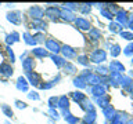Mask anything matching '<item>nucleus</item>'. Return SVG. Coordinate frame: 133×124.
Instances as JSON below:
<instances>
[{"instance_id":"obj_23","label":"nucleus","mask_w":133,"mask_h":124,"mask_svg":"<svg viewBox=\"0 0 133 124\" xmlns=\"http://www.w3.org/2000/svg\"><path fill=\"white\" fill-rule=\"evenodd\" d=\"M90 35L93 36V39H94V40L100 39V32H98V30H96V29H91V30H90Z\"/></svg>"},{"instance_id":"obj_26","label":"nucleus","mask_w":133,"mask_h":124,"mask_svg":"<svg viewBox=\"0 0 133 124\" xmlns=\"http://www.w3.org/2000/svg\"><path fill=\"white\" fill-rule=\"evenodd\" d=\"M101 12H103V15L105 17V18H108V19H112V12L107 11V10H103Z\"/></svg>"},{"instance_id":"obj_21","label":"nucleus","mask_w":133,"mask_h":124,"mask_svg":"<svg viewBox=\"0 0 133 124\" xmlns=\"http://www.w3.org/2000/svg\"><path fill=\"white\" fill-rule=\"evenodd\" d=\"M110 29L112 32H121V25L119 24H111L110 25Z\"/></svg>"},{"instance_id":"obj_16","label":"nucleus","mask_w":133,"mask_h":124,"mask_svg":"<svg viewBox=\"0 0 133 124\" xmlns=\"http://www.w3.org/2000/svg\"><path fill=\"white\" fill-rule=\"evenodd\" d=\"M86 80L89 81V83H91V84H97V83H100V79L97 76H93V74H89Z\"/></svg>"},{"instance_id":"obj_32","label":"nucleus","mask_w":133,"mask_h":124,"mask_svg":"<svg viewBox=\"0 0 133 124\" xmlns=\"http://www.w3.org/2000/svg\"><path fill=\"white\" fill-rule=\"evenodd\" d=\"M97 72H100L101 74H105V73H107V69H105V68H101V69L98 68V69H97Z\"/></svg>"},{"instance_id":"obj_17","label":"nucleus","mask_w":133,"mask_h":124,"mask_svg":"<svg viewBox=\"0 0 133 124\" xmlns=\"http://www.w3.org/2000/svg\"><path fill=\"white\" fill-rule=\"evenodd\" d=\"M33 54H35V55H37V57H46V55H47V52H46L43 48H36V50H33Z\"/></svg>"},{"instance_id":"obj_22","label":"nucleus","mask_w":133,"mask_h":124,"mask_svg":"<svg viewBox=\"0 0 133 124\" xmlns=\"http://www.w3.org/2000/svg\"><path fill=\"white\" fill-rule=\"evenodd\" d=\"M60 106H61V107H66V106H68V98H66V97H62V98L60 99Z\"/></svg>"},{"instance_id":"obj_20","label":"nucleus","mask_w":133,"mask_h":124,"mask_svg":"<svg viewBox=\"0 0 133 124\" xmlns=\"http://www.w3.org/2000/svg\"><path fill=\"white\" fill-rule=\"evenodd\" d=\"M97 103L101 107H107V105H108V98H101V99H98L97 101Z\"/></svg>"},{"instance_id":"obj_2","label":"nucleus","mask_w":133,"mask_h":124,"mask_svg":"<svg viewBox=\"0 0 133 124\" xmlns=\"http://www.w3.org/2000/svg\"><path fill=\"white\" fill-rule=\"evenodd\" d=\"M46 47H47V50H50V51H53V52H56V54L61 51L60 44H58L56 40H53V39H49L47 41H46Z\"/></svg>"},{"instance_id":"obj_7","label":"nucleus","mask_w":133,"mask_h":124,"mask_svg":"<svg viewBox=\"0 0 133 124\" xmlns=\"http://www.w3.org/2000/svg\"><path fill=\"white\" fill-rule=\"evenodd\" d=\"M0 73L4 76H11L12 74V68L8 64H2L0 65Z\"/></svg>"},{"instance_id":"obj_29","label":"nucleus","mask_w":133,"mask_h":124,"mask_svg":"<svg viewBox=\"0 0 133 124\" xmlns=\"http://www.w3.org/2000/svg\"><path fill=\"white\" fill-rule=\"evenodd\" d=\"M132 51H133V44L128 45V47H126V51H125V52H126V54H130Z\"/></svg>"},{"instance_id":"obj_33","label":"nucleus","mask_w":133,"mask_h":124,"mask_svg":"<svg viewBox=\"0 0 133 124\" xmlns=\"http://www.w3.org/2000/svg\"><path fill=\"white\" fill-rule=\"evenodd\" d=\"M128 124H133V120H130V121H129Z\"/></svg>"},{"instance_id":"obj_5","label":"nucleus","mask_w":133,"mask_h":124,"mask_svg":"<svg viewBox=\"0 0 133 124\" xmlns=\"http://www.w3.org/2000/svg\"><path fill=\"white\" fill-rule=\"evenodd\" d=\"M75 24H76V26L79 29H82V30H89V29H90L89 21H86L85 18H78L76 21H75Z\"/></svg>"},{"instance_id":"obj_12","label":"nucleus","mask_w":133,"mask_h":124,"mask_svg":"<svg viewBox=\"0 0 133 124\" xmlns=\"http://www.w3.org/2000/svg\"><path fill=\"white\" fill-rule=\"evenodd\" d=\"M32 65H33V61L31 59V58H28V59H25L24 61V69L26 70L28 73H31V70H32Z\"/></svg>"},{"instance_id":"obj_19","label":"nucleus","mask_w":133,"mask_h":124,"mask_svg":"<svg viewBox=\"0 0 133 124\" xmlns=\"http://www.w3.org/2000/svg\"><path fill=\"white\" fill-rule=\"evenodd\" d=\"M72 97H74L75 101H83V99H85V95H83L82 92H74Z\"/></svg>"},{"instance_id":"obj_15","label":"nucleus","mask_w":133,"mask_h":124,"mask_svg":"<svg viewBox=\"0 0 133 124\" xmlns=\"http://www.w3.org/2000/svg\"><path fill=\"white\" fill-rule=\"evenodd\" d=\"M2 110L4 112V114H6L7 117H11V116H12V110H11L10 107L7 106V105H4V103L2 105Z\"/></svg>"},{"instance_id":"obj_30","label":"nucleus","mask_w":133,"mask_h":124,"mask_svg":"<svg viewBox=\"0 0 133 124\" xmlns=\"http://www.w3.org/2000/svg\"><path fill=\"white\" fill-rule=\"evenodd\" d=\"M29 98H32V99H37V98H39V95H37L36 92H31V94H29Z\"/></svg>"},{"instance_id":"obj_4","label":"nucleus","mask_w":133,"mask_h":124,"mask_svg":"<svg viewBox=\"0 0 133 124\" xmlns=\"http://www.w3.org/2000/svg\"><path fill=\"white\" fill-rule=\"evenodd\" d=\"M7 19L11 21V22L15 24V25H19V24H21V12H19V11L10 12V14L7 15Z\"/></svg>"},{"instance_id":"obj_3","label":"nucleus","mask_w":133,"mask_h":124,"mask_svg":"<svg viewBox=\"0 0 133 124\" xmlns=\"http://www.w3.org/2000/svg\"><path fill=\"white\" fill-rule=\"evenodd\" d=\"M44 15L49 17V18H51V19H56V18H58V17L61 15V11L58 10L57 7H49L47 10L44 11Z\"/></svg>"},{"instance_id":"obj_13","label":"nucleus","mask_w":133,"mask_h":124,"mask_svg":"<svg viewBox=\"0 0 133 124\" xmlns=\"http://www.w3.org/2000/svg\"><path fill=\"white\" fill-rule=\"evenodd\" d=\"M29 80L32 84H39L40 83V76L37 73H29Z\"/></svg>"},{"instance_id":"obj_28","label":"nucleus","mask_w":133,"mask_h":124,"mask_svg":"<svg viewBox=\"0 0 133 124\" xmlns=\"http://www.w3.org/2000/svg\"><path fill=\"white\" fill-rule=\"evenodd\" d=\"M79 62H81L82 65H86L87 61H86V57H79Z\"/></svg>"},{"instance_id":"obj_8","label":"nucleus","mask_w":133,"mask_h":124,"mask_svg":"<svg viewBox=\"0 0 133 124\" xmlns=\"http://www.w3.org/2000/svg\"><path fill=\"white\" fill-rule=\"evenodd\" d=\"M91 92H93L96 97H103V95L105 94V88H104L103 86H100V84H96L93 88H91Z\"/></svg>"},{"instance_id":"obj_18","label":"nucleus","mask_w":133,"mask_h":124,"mask_svg":"<svg viewBox=\"0 0 133 124\" xmlns=\"http://www.w3.org/2000/svg\"><path fill=\"white\" fill-rule=\"evenodd\" d=\"M74 83H75V86H79V87H85V86H86V84H85V79H83V77L75 79Z\"/></svg>"},{"instance_id":"obj_24","label":"nucleus","mask_w":133,"mask_h":124,"mask_svg":"<svg viewBox=\"0 0 133 124\" xmlns=\"http://www.w3.org/2000/svg\"><path fill=\"white\" fill-rule=\"evenodd\" d=\"M121 35H122V37H125L126 40H132V39H133V35H132V33H128V32H121Z\"/></svg>"},{"instance_id":"obj_31","label":"nucleus","mask_w":133,"mask_h":124,"mask_svg":"<svg viewBox=\"0 0 133 124\" xmlns=\"http://www.w3.org/2000/svg\"><path fill=\"white\" fill-rule=\"evenodd\" d=\"M17 106H18V107H26V103H24V102H19V101H17Z\"/></svg>"},{"instance_id":"obj_1","label":"nucleus","mask_w":133,"mask_h":124,"mask_svg":"<svg viewBox=\"0 0 133 124\" xmlns=\"http://www.w3.org/2000/svg\"><path fill=\"white\" fill-rule=\"evenodd\" d=\"M90 59L96 62V64H100V62L105 61V51H103V50H94L90 54Z\"/></svg>"},{"instance_id":"obj_10","label":"nucleus","mask_w":133,"mask_h":124,"mask_svg":"<svg viewBox=\"0 0 133 124\" xmlns=\"http://www.w3.org/2000/svg\"><path fill=\"white\" fill-rule=\"evenodd\" d=\"M114 107H112L111 105L110 106H107V107H104V116H105L107 119H114L115 116H114Z\"/></svg>"},{"instance_id":"obj_27","label":"nucleus","mask_w":133,"mask_h":124,"mask_svg":"<svg viewBox=\"0 0 133 124\" xmlns=\"http://www.w3.org/2000/svg\"><path fill=\"white\" fill-rule=\"evenodd\" d=\"M49 103H50V106H56L57 103H58V98H50V101H49Z\"/></svg>"},{"instance_id":"obj_11","label":"nucleus","mask_w":133,"mask_h":124,"mask_svg":"<svg viewBox=\"0 0 133 124\" xmlns=\"http://www.w3.org/2000/svg\"><path fill=\"white\" fill-rule=\"evenodd\" d=\"M62 52H64V55L65 57H68V58H72L74 55H75V51L71 47H66V45H64V47H62V50H61Z\"/></svg>"},{"instance_id":"obj_6","label":"nucleus","mask_w":133,"mask_h":124,"mask_svg":"<svg viewBox=\"0 0 133 124\" xmlns=\"http://www.w3.org/2000/svg\"><path fill=\"white\" fill-rule=\"evenodd\" d=\"M29 14H31L33 18H36V19H40L42 17H43V10H42L40 7H37V6H35V7H32L31 10H29Z\"/></svg>"},{"instance_id":"obj_35","label":"nucleus","mask_w":133,"mask_h":124,"mask_svg":"<svg viewBox=\"0 0 133 124\" xmlns=\"http://www.w3.org/2000/svg\"><path fill=\"white\" fill-rule=\"evenodd\" d=\"M132 64H133V59H132Z\"/></svg>"},{"instance_id":"obj_14","label":"nucleus","mask_w":133,"mask_h":124,"mask_svg":"<svg viewBox=\"0 0 133 124\" xmlns=\"http://www.w3.org/2000/svg\"><path fill=\"white\" fill-rule=\"evenodd\" d=\"M126 21H128L126 12H125V11H119V12H118V22L125 25V24H126Z\"/></svg>"},{"instance_id":"obj_9","label":"nucleus","mask_w":133,"mask_h":124,"mask_svg":"<svg viewBox=\"0 0 133 124\" xmlns=\"http://www.w3.org/2000/svg\"><path fill=\"white\" fill-rule=\"evenodd\" d=\"M110 68H111V70H112V72H116V73H119V72H123V70H125L123 65H122V64H119V62H116V61L111 62Z\"/></svg>"},{"instance_id":"obj_25","label":"nucleus","mask_w":133,"mask_h":124,"mask_svg":"<svg viewBox=\"0 0 133 124\" xmlns=\"http://www.w3.org/2000/svg\"><path fill=\"white\" fill-rule=\"evenodd\" d=\"M119 45H114V47H112V51H111V54H112V55H114V57H116V55H118V54L121 52L119 51Z\"/></svg>"},{"instance_id":"obj_34","label":"nucleus","mask_w":133,"mask_h":124,"mask_svg":"<svg viewBox=\"0 0 133 124\" xmlns=\"http://www.w3.org/2000/svg\"><path fill=\"white\" fill-rule=\"evenodd\" d=\"M132 94H133V86H132Z\"/></svg>"}]
</instances>
